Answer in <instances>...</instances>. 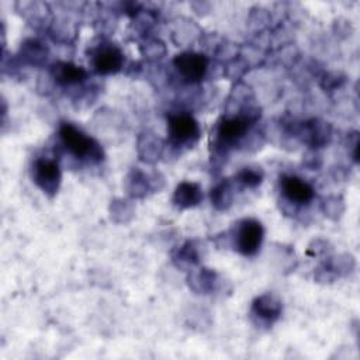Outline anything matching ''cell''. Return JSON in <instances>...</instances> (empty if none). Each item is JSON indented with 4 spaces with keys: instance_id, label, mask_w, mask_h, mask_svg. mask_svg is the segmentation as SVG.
Here are the masks:
<instances>
[{
    "instance_id": "cell-1",
    "label": "cell",
    "mask_w": 360,
    "mask_h": 360,
    "mask_svg": "<svg viewBox=\"0 0 360 360\" xmlns=\"http://www.w3.org/2000/svg\"><path fill=\"white\" fill-rule=\"evenodd\" d=\"M259 118L260 110L253 105L242 107L238 114L224 115L215 125L214 145L222 152L238 146Z\"/></svg>"
},
{
    "instance_id": "cell-2",
    "label": "cell",
    "mask_w": 360,
    "mask_h": 360,
    "mask_svg": "<svg viewBox=\"0 0 360 360\" xmlns=\"http://www.w3.org/2000/svg\"><path fill=\"white\" fill-rule=\"evenodd\" d=\"M58 138L63 149L77 160L90 163H100L104 160L101 145L72 122L59 124Z\"/></svg>"
},
{
    "instance_id": "cell-3",
    "label": "cell",
    "mask_w": 360,
    "mask_h": 360,
    "mask_svg": "<svg viewBox=\"0 0 360 360\" xmlns=\"http://www.w3.org/2000/svg\"><path fill=\"white\" fill-rule=\"evenodd\" d=\"M231 246L235 252L245 257L257 255L264 239V228L255 218H243L238 221L229 231Z\"/></svg>"
},
{
    "instance_id": "cell-4",
    "label": "cell",
    "mask_w": 360,
    "mask_h": 360,
    "mask_svg": "<svg viewBox=\"0 0 360 360\" xmlns=\"http://www.w3.org/2000/svg\"><path fill=\"white\" fill-rule=\"evenodd\" d=\"M201 135L198 121L188 112H170L167 115V142L173 148H193Z\"/></svg>"
},
{
    "instance_id": "cell-5",
    "label": "cell",
    "mask_w": 360,
    "mask_h": 360,
    "mask_svg": "<svg viewBox=\"0 0 360 360\" xmlns=\"http://www.w3.org/2000/svg\"><path fill=\"white\" fill-rule=\"evenodd\" d=\"M31 177L41 191L53 197L58 193L62 180L60 166L53 158L38 156L31 165Z\"/></svg>"
},
{
    "instance_id": "cell-6",
    "label": "cell",
    "mask_w": 360,
    "mask_h": 360,
    "mask_svg": "<svg viewBox=\"0 0 360 360\" xmlns=\"http://www.w3.org/2000/svg\"><path fill=\"white\" fill-rule=\"evenodd\" d=\"M173 66L181 80L193 84L201 82L205 77L210 66V59L204 53L187 51L174 56Z\"/></svg>"
},
{
    "instance_id": "cell-7",
    "label": "cell",
    "mask_w": 360,
    "mask_h": 360,
    "mask_svg": "<svg viewBox=\"0 0 360 360\" xmlns=\"http://www.w3.org/2000/svg\"><path fill=\"white\" fill-rule=\"evenodd\" d=\"M91 65L98 75L118 73L124 66V53L117 45L111 42L100 44L93 51Z\"/></svg>"
},
{
    "instance_id": "cell-8",
    "label": "cell",
    "mask_w": 360,
    "mask_h": 360,
    "mask_svg": "<svg viewBox=\"0 0 360 360\" xmlns=\"http://www.w3.org/2000/svg\"><path fill=\"white\" fill-rule=\"evenodd\" d=\"M283 312V304L281 300L273 294V292H264L257 295L250 305V315L253 321L259 325L270 326L278 318Z\"/></svg>"
},
{
    "instance_id": "cell-9",
    "label": "cell",
    "mask_w": 360,
    "mask_h": 360,
    "mask_svg": "<svg viewBox=\"0 0 360 360\" xmlns=\"http://www.w3.org/2000/svg\"><path fill=\"white\" fill-rule=\"evenodd\" d=\"M280 188L283 197L295 205H307L315 197L312 184L294 174H284L280 179Z\"/></svg>"
},
{
    "instance_id": "cell-10",
    "label": "cell",
    "mask_w": 360,
    "mask_h": 360,
    "mask_svg": "<svg viewBox=\"0 0 360 360\" xmlns=\"http://www.w3.org/2000/svg\"><path fill=\"white\" fill-rule=\"evenodd\" d=\"M297 134L301 136L302 142H305L308 146L311 148H322L325 146L330 136H332V128L328 122L312 118L309 121L302 122L298 129Z\"/></svg>"
},
{
    "instance_id": "cell-11",
    "label": "cell",
    "mask_w": 360,
    "mask_h": 360,
    "mask_svg": "<svg viewBox=\"0 0 360 360\" xmlns=\"http://www.w3.org/2000/svg\"><path fill=\"white\" fill-rule=\"evenodd\" d=\"M51 77L60 86L80 84L87 79V70L72 62H56L51 66Z\"/></svg>"
},
{
    "instance_id": "cell-12",
    "label": "cell",
    "mask_w": 360,
    "mask_h": 360,
    "mask_svg": "<svg viewBox=\"0 0 360 360\" xmlns=\"http://www.w3.org/2000/svg\"><path fill=\"white\" fill-rule=\"evenodd\" d=\"M204 198L202 188L194 181H181L176 186L172 202L179 210H187L198 205Z\"/></svg>"
},
{
    "instance_id": "cell-13",
    "label": "cell",
    "mask_w": 360,
    "mask_h": 360,
    "mask_svg": "<svg viewBox=\"0 0 360 360\" xmlns=\"http://www.w3.org/2000/svg\"><path fill=\"white\" fill-rule=\"evenodd\" d=\"M190 288L197 294H211L218 290L219 277L218 273L208 267H200L198 270H191L187 277Z\"/></svg>"
},
{
    "instance_id": "cell-14",
    "label": "cell",
    "mask_w": 360,
    "mask_h": 360,
    "mask_svg": "<svg viewBox=\"0 0 360 360\" xmlns=\"http://www.w3.org/2000/svg\"><path fill=\"white\" fill-rule=\"evenodd\" d=\"M201 262V246L195 239L184 242L174 253L173 263L179 269H191Z\"/></svg>"
},
{
    "instance_id": "cell-15",
    "label": "cell",
    "mask_w": 360,
    "mask_h": 360,
    "mask_svg": "<svg viewBox=\"0 0 360 360\" xmlns=\"http://www.w3.org/2000/svg\"><path fill=\"white\" fill-rule=\"evenodd\" d=\"M125 188L131 197L142 198L155 187L152 184V179L146 173H143L139 167H134L127 176Z\"/></svg>"
},
{
    "instance_id": "cell-16",
    "label": "cell",
    "mask_w": 360,
    "mask_h": 360,
    "mask_svg": "<svg viewBox=\"0 0 360 360\" xmlns=\"http://www.w3.org/2000/svg\"><path fill=\"white\" fill-rule=\"evenodd\" d=\"M211 204L217 211H226L233 202V184L232 180L224 179L211 190Z\"/></svg>"
},
{
    "instance_id": "cell-17",
    "label": "cell",
    "mask_w": 360,
    "mask_h": 360,
    "mask_svg": "<svg viewBox=\"0 0 360 360\" xmlns=\"http://www.w3.org/2000/svg\"><path fill=\"white\" fill-rule=\"evenodd\" d=\"M20 55L30 65H42L48 58V48L37 39H28L22 44Z\"/></svg>"
},
{
    "instance_id": "cell-18",
    "label": "cell",
    "mask_w": 360,
    "mask_h": 360,
    "mask_svg": "<svg viewBox=\"0 0 360 360\" xmlns=\"http://www.w3.org/2000/svg\"><path fill=\"white\" fill-rule=\"evenodd\" d=\"M138 150H139L141 159L150 163V162H155L159 159V156L162 155V150H163V145H162V141L159 138L153 136L152 134H143L139 138Z\"/></svg>"
},
{
    "instance_id": "cell-19",
    "label": "cell",
    "mask_w": 360,
    "mask_h": 360,
    "mask_svg": "<svg viewBox=\"0 0 360 360\" xmlns=\"http://www.w3.org/2000/svg\"><path fill=\"white\" fill-rule=\"evenodd\" d=\"M263 177H264V172L262 170V167L246 166L236 173L235 180L245 188H256L263 181Z\"/></svg>"
},
{
    "instance_id": "cell-20",
    "label": "cell",
    "mask_w": 360,
    "mask_h": 360,
    "mask_svg": "<svg viewBox=\"0 0 360 360\" xmlns=\"http://www.w3.org/2000/svg\"><path fill=\"white\" fill-rule=\"evenodd\" d=\"M343 208H345V205H343L342 198H339L336 195H332V197L326 198L325 202H323V212L329 218L339 217L343 212Z\"/></svg>"
},
{
    "instance_id": "cell-21",
    "label": "cell",
    "mask_w": 360,
    "mask_h": 360,
    "mask_svg": "<svg viewBox=\"0 0 360 360\" xmlns=\"http://www.w3.org/2000/svg\"><path fill=\"white\" fill-rule=\"evenodd\" d=\"M165 53V46H163V42L158 41V39H153V41H149L146 44V55L150 56V58H160V55Z\"/></svg>"
}]
</instances>
